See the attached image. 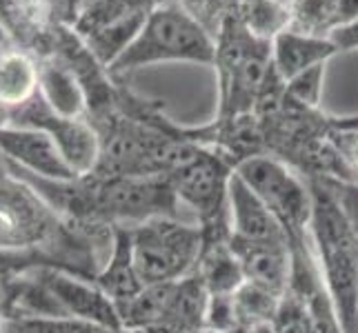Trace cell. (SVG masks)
<instances>
[{
	"label": "cell",
	"instance_id": "obj_1",
	"mask_svg": "<svg viewBox=\"0 0 358 333\" xmlns=\"http://www.w3.org/2000/svg\"><path fill=\"white\" fill-rule=\"evenodd\" d=\"M312 193L310 240L343 333H358V236L331 178L305 180Z\"/></svg>",
	"mask_w": 358,
	"mask_h": 333
},
{
	"label": "cell",
	"instance_id": "obj_2",
	"mask_svg": "<svg viewBox=\"0 0 358 333\" xmlns=\"http://www.w3.org/2000/svg\"><path fill=\"white\" fill-rule=\"evenodd\" d=\"M216 38L180 0H154L143 29L112 65L109 76L120 78L156 63L214 65Z\"/></svg>",
	"mask_w": 358,
	"mask_h": 333
},
{
	"label": "cell",
	"instance_id": "obj_3",
	"mask_svg": "<svg viewBox=\"0 0 358 333\" xmlns=\"http://www.w3.org/2000/svg\"><path fill=\"white\" fill-rule=\"evenodd\" d=\"M214 38V67L220 80L216 122H231L252 114L267 84L276 76L271 63V43L252 36L236 14L223 20Z\"/></svg>",
	"mask_w": 358,
	"mask_h": 333
},
{
	"label": "cell",
	"instance_id": "obj_4",
	"mask_svg": "<svg viewBox=\"0 0 358 333\" xmlns=\"http://www.w3.org/2000/svg\"><path fill=\"white\" fill-rule=\"evenodd\" d=\"M234 171L236 167L223 151L201 142L199 149L167 176L174 184L180 205H187L196 214L203 244L231 238L229 182Z\"/></svg>",
	"mask_w": 358,
	"mask_h": 333
},
{
	"label": "cell",
	"instance_id": "obj_5",
	"mask_svg": "<svg viewBox=\"0 0 358 333\" xmlns=\"http://www.w3.org/2000/svg\"><path fill=\"white\" fill-rule=\"evenodd\" d=\"M129 229L136 269L145 285L176 282L199 267L203 251L199 225L163 216Z\"/></svg>",
	"mask_w": 358,
	"mask_h": 333
},
{
	"label": "cell",
	"instance_id": "obj_6",
	"mask_svg": "<svg viewBox=\"0 0 358 333\" xmlns=\"http://www.w3.org/2000/svg\"><path fill=\"white\" fill-rule=\"evenodd\" d=\"M236 174L278 220L289 244L310 238L312 193L292 167L271 156H254L243 160Z\"/></svg>",
	"mask_w": 358,
	"mask_h": 333
},
{
	"label": "cell",
	"instance_id": "obj_7",
	"mask_svg": "<svg viewBox=\"0 0 358 333\" xmlns=\"http://www.w3.org/2000/svg\"><path fill=\"white\" fill-rule=\"evenodd\" d=\"M7 125L31 127L45 131L67 160L78 178L87 176L96 169L101 158V140L87 118H65L47 105V101L36 94L29 103H24L14 114L7 116Z\"/></svg>",
	"mask_w": 358,
	"mask_h": 333
},
{
	"label": "cell",
	"instance_id": "obj_8",
	"mask_svg": "<svg viewBox=\"0 0 358 333\" xmlns=\"http://www.w3.org/2000/svg\"><path fill=\"white\" fill-rule=\"evenodd\" d=\"M24 271H29L41 282V287L56 306L58 318H71L112 331H122L116 304L107 298L94 280L73 276L54 267H31Z\"/></svg>",
	"mask_w": 358,
	"mask_h": 333
},
{
	"label": "cell",
	"instance_id": "obj_9",
	"mask_svg": "<svg viewBox=\"0 0 358 333\" xmlns=\"http://www.w3.org/2000/svg\"><path fill=\"white\" fill-rule=\"evenodd\" d=\"M0 154L9 165L45 180L67 182L78 178L56 142L41 129L0 125Z\"/></svg>",
	"mask_w": 358,
	"mask_h": 333
},
{
	"label": "cell",
	"instance_id": "obj_10",
	"mask_svg": "<svg viewBox=\"0 0 358 333\" xmlns=\"http://www.w3.org/2000/svg\"><path fill=\"white\" fill-rule=\"evenodd\" d=\"M231 249L243 265L245 280L274 293H285L292 274V249L287 240L231 238Z\"/></svg>",
	"mask_w": 358,
	"mask_h": 333
},
{
	"label": "cell",
	"instance_id": "obj_11",
	"mask_svg": "<svg viewBox=\"0 0 358 333\" xmlns=\"http://www.w3.org/2000/svg\"><path fill=\"white\" fill-rule=\"evenodd\" d=\"M229 216H231V238L287 240L278 220L271 216L263 200L247 187V182L236 171H234L229 182Z\"/></svg>",
	"mask_w": 358,
	"mask_h": 333
},
{
	"label": "cell",
	"instance_id": "obj_12",
	"mask_svg": "<svg viewBox=\"0 0 358 333\" xmlns=\"http://www.w3.org/2000/svg\"><path fill=\"white\" fill-rule=\"evenodd\" d=\"M209 291L199 271L174 282V291L158 323L145 333H194L205 329Z\"/></svg>",
	"mask_w": 358,
	"mask_h": 333
},
{
	"label": "cell",
	"instance_id": "obj_13",
	"mask_svg": "<svg viewBox=\"0 0 358 333\" xmlns=\"http://www.w3.org/2000/svg\"><path fill=\"white\" fill-rule=\"evenodd\" d=\"M94 282L103 289L107 298L116 304L118 311L145 287L138 269H136L129 227H114L112 251H109L107 260H105L103 269L98 271Z\"/></svg>",
	"mask_w": 358,
	"mask_h": 333
},
{
	"label": "cell",
	"instance_id": "obj_14",
	"mask_svg": "<svg viewBox=\"0 0 358 333\" xmlns=\"http://www.w3.org/2000/svg\"><path fill=\"white\" fill-rule=\"evenodd\" d=\"M336 54L338 49L329 38L305 36L292 29L280 31L271 40V63H274L276 73L285 82L316 65H325Z\"/></svg>",
	"mask_w": 358,
	"mask_h": 333
},
{
	"label": "cell",
	"instance_id": "obj_15",
	"mask_svg": "<svg viewBox=\"0 0 358 333\" xmlns=\"http://www.w3.org/2000/svg\"><path fill=\"white\" fill-rule=\"evenodd\" d=\"M354 18H358V0H292L287 29L329 38Z\"/></svg>",
	"mask_w": 358,
	"mask_h": 333
},
{
	"label": "cell",
	"instance_id": "obj_16",
	"mask_svg": "<svg viewBox=\"0 0 358 333\" xmlns=\"http://www.w3.org/2000/svg\"><path fill=\"white\" fill-rule=\"evenodd\" d=\"M38 91L56 114L65 118H87V96L76 71L67 63L41 65Z\"/></svg>",
	"mask_w": 358,
	"mask_h": 333
},
{
	"label": "cell",
	"instance_id": "obj_17",
	"mask_svg": "<svg viewBox=\"0 0 358 333\" xmlns=\"http://www.w3.org/2000/svg\"><path fill=\"white\" fill-rule=\"evenodd\" d=\"M196 271L203 278L209 295L234 293L245 282L243 265L231 249V238L225 242L203 244L201 260Z\"/></svg>",
	"mask_w": 358,
	"mask_h": 333
},
{
	"label": "cell",
	"instance_id": "obj_18",
	"mask_svg": "<svg viewBox=\"0 0 358 333\" xmlns=\"http://www.w3.org/2000/svg\"><path fill=\"white\" fill-rule=\"evenodd\" d=\"M38 94V67L27 56L9 52L0 56V109L14 114Z\"/></svg>",
	"mask_w": 358,
	"mask_h": 333
},
{
	"label": "cell",
	"instance_id": "obj_19",
	"mask_svg": "<svg viewBox=\"0 0 358 333\" xmlns=\"http://www.w3.org/2000/svg\"><path fill=\"white\" fill-rule=\"evenodd\" d=\"M280 298H282L280 293H274L261 285H254V282L245 280L234 291V318H236V327L247 333L271 327L274 316L278 311Z\"/></svg>",
	"mask_w": 358,
	"mask_h": 333
},
{
	"label": "cell",
	"instance_id": "obj_20",
	"mask_svg": "<svg viewBox=\"0 0 358 333\" xmlns=\"http://www.w3.org/2000/svg\"><path fill=\"white\" fill-rule=\"evenodd\" d=\"M236 16L252 36L269 43L289 27V7L278 0H241Z\"/></svg>",
	"mask_w": 358,
	"mask_h": 333
},
{
	"label": "cell",
	"instance_id": "obj_21",
	"mask_svg": "<svg viewBox=\"0 0 358 333\" xmlns=\"http://www.w3.org/2000/svg\"><path fill=\"white\" fill-rule=\"evenodd\" d=\"M7 333H125L71 318H9Z\"/></svg>",
	"mask_w": 358,
	"mask_h": 333
},
{
	"label": "cell",
	"instance_id": "obj_22",
	"mask_svg": "<svg viewBox=\"0 0 358 333\" xmlns=\"http://www.w3.org/2000/svg\"><path fill=\"white\" fill-rule=\"evenodd\" d=\"M323 78H325V65H316L299 73L296 78L285 82V89L289 98L305 107L318 109L320 105V94H323Z\"/></svg>",
	"mask_w": 358,
	"mask_h": 333
},
{
	"label": "cell",
	"instance_id": "obj_23",
	"mask_svg": "<svg viewBox=\"0 0 358 333\" xmlns=\"http://www.w3.org/2000/svg\"><path fill=\"white\" fill-rule=\"evenodd\" d=\"M329 40L336 45L338 52H354V49H358V18L338 27L329 36Z\"/></svg>",
	"mask_w": 358,
	"mask_h": 333
},
{
	"label": "cell",
	"instance_id": "obj_24",
	"mask_svg": "<svg viewBox=\"0 0 358 333\" xmlns=\"http://www.w3.org/2000/svg\"><path fill=\"white\" fill-rule=\"evenodd\" d=\"M194 333H247V331H214V329H201V331H194Z\"/></svg>",
	"mask_w": 358,
	"mask_h": 333
},
{
	"label": "cell",
	"instance_id": "obj_25",
	"mask_svg": "<svg viewBox=\"0 0 358 333\" xmlns=\"http://www.w3.org/2000/svg\"><path fill=\"white\" fill-rule=\"evenodd\" d=\"M252 333H274V331H271V327H265V329H256Z\"/></svg>",
	"mask_w": 358,
	"mask_h": 333
},
{
	"label": "cell",
	"instance_id": "obj_26",
	"mask_svg": "<svg viewBox=\"0 0 358 333\" xmlns=\"http://www.w3.org/2000/svg\"><path fill=\"white\" fill-rule=\"evenodd\" d=\"M278 3H282V5H287V7H289V3H292V0H278Z\"/></svg>",
	"mask_w": 358,
	"mask_h": 333
}]
</instances>
